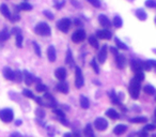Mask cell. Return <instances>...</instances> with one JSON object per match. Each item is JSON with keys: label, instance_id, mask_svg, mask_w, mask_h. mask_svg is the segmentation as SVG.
Wrapping results in <instances>:
<instances>
[{"label": "cell", "instance_id": "47", "mask_svg": "<svg viewBox=\"0 0 156 137\" xmlns=\"http://www.w3.org/2000/svg\"><path fill=\"white\" fill-rule=\"evenodd\" d=\"M149 62L151 63V66H152V68H156V60H154V59H150V60H149Z\"/></svg>", "mask_w": 156, "mask_h": 137}, {"label": "cell", "instance_id": "6", "mask_svg": "<svg viewBox=\"0 0 156 137\" xmlns=\"http://www.w3.org/2000/svg\"><path fill=\"white\" fill-rule=\"evenodd\" d=\"M86 39V32L84 29H78L77 31H75L72 34V41L74 43H79Z\"/></svg>", "mask_w": 156, "mask_h": 137}, {"label": "cell", "instance_id": "19", "mask_svg": "<svg viewBox=\"0 0 156 137\" xmlns=\"http://www.w3.org/2000/svg\"><path fill=\"white\" fill-rule=\"evenodd\" d=\"M106 116L107 117H109L110 119H112V120H116V119L120 118V114H119L117 110H115V109H112V108H110V109L107 110Z\"/></svg>", "mask_w": 156, "mask_h": 137}, {"label": "cell", "instance_id": "57", "mask_svg": "<svg viewBox=\"0 0 156 137\" xmlns=\"http://www.w3.org/2000/svg\"><path fill=\"white\" fill-rule=\"evenodd\" d=\"M155 23H156V17H155Z\"/></svg>", "mask_w": 156, "mask_h": 137}, {"label": "cell", "instance_id": "4", "mask_svg": "<svg viewBox=\"0 0 156 137\" xmlns=\"http://www.w3.org/2000/svg\"><path fill=\"white\" fill-rule=\"evenodd\" d=\"M71 25H72V22H71L69 18H62L57 23V27H58V29L61 30L62 32L69 31L70 28H71Z\"/></svg>", "mask_w": 156, "mask_h": 137}, {"label": "cell", "instance_id": "41", "mask_svg": "<svg viewBox=\"0 0 156 137\" xmlns=\"http://www.w3.org/2000/svg\"><path fill=\"white\" fill-rule=\"evenodd\" d=\"M144 4L148 6V8H156V1L155 0H147Z\"/></svg>", "mask_w": 156, "mask_h": 137}, {"label": "cell", "instance_id": "55", "mask_svg": "<svg viewBox=\"0 0 156 137\" xmlns=\"http://www.w3.org/2000/svg\"><path fill=\"white\" fill-rule=\"evenodd\" d=\"M154 115H155V118H156V108H155V114H154Z\"/></svg>", "mask_w": 156, "mask_h": 137}, {"label": "cell", "instance_id": "52", "mask_svg": "<svg viewBox=\"0 0 156 137\" xmlns=\"http://www.w3.org/2000/svg\"><path fill=\"white\" fill-rule=\"evenodd\" d=\"M75 24L76 25H81V22L79 19H75Z\"/></svg>", "mask_w": 156, "mask_h": 137}, {"label": "cell", "instance_id": "7", "mask_svg": "<svg viewBox=\"0 0 156 137\" xmlns=\"http://www.w3.org/2000/svg\"><path fill=\"white\" fill-rule=\"evenodd\" d=\"M94 126H95V129L98 130V131H105V130L108 128V122L104 118H97V119H95V121H94Z\"/></svg>", "mask_w": 156, "mask_h": 137}, {"label": "cell", "instance_id": "30", "mask_svg": "<svg viewBox=\"0 0 156 137\" xmlns=\"http://www.w3.org/2000/svg\"><path fill=\"white\" fill-rule=\"evenodd\" d=\"M148 119L145 118V117H136V118L131 119L129 121H131V123H143V122H145Z\"/></svg>", "mask_w": 156, "mask_h": 137}, {"label": "cell", "instance_id": "15", "mask_svg": "<svg viewBox=\"0 0 156 137\" xmlns=\"http://www.w3.org/2000/svg\"><path fill=\"white\" fill-rule=\"evenodd\" d=\"M57 90L59 91V92H61V93H69V86H67V84L66 83H63V81H61V83H59V84L57 85Z\"/></svg>", "mask_w": 156, "mask_h": 137}, {"label": "cell", "instance_id": "18", "mask_svg": "<svg viewBox=\"0 0 156 137\" xmlns=\"http://www.w3.org/2000/svg\"><path fill=\"white\" fill-rule=\"evenodd\" d=\"M126 130H127V126L124 124H118L116 126V128L113 129V133L116 135H122L124 134L125 132H126Z\"/></svg>", "mask_w": 156, "mask_h": 137}, {"label": "cell", "instance_id": "40", "mask_svg": "<svg viewBox=\"0 0 156 137\" xmlns=\"http://www.w3.org/2000/svg\"><path fill=\"white\" fill-rule=\"evenodd\" d=\"M141 64H142V68L143 70H147V71H150L152 66H151V63L149 61H141Z\"/></svg>", "mask_w": 156, "mask_h": 137}, {"label": "cell", "instance_id": "21", "mask_svg": "<svg viewBox=\"0 0 156 137\" xmlns=\"http://www.w3.org/2000/svg\"><path fill=\"white\" fill-rule=\"evenodd\" d=\"M136 16L138 17L139 20H142V22L148 18L147 13H145V11H144L143 9H137L136 10Z\"/></svg>", "mask_w": 156, "mask_h": 137}, {"label": "cell", "instance_id": "3", "mask_svg": "<svg viewBox=\"0 0 156 137\" xmlns=\"http://www.w3.org/2000/svg\"><path fill=\"white\" fill-rule=\"evenodd\" d=\"M14 119V112L11 108H3L0 110V120L6 123L12 122Z\"/></svg>", "mask_w": 156, "mask_h": 137}, {"label": "cell", "instance_id": "14", "mask_svg": "<svg viewBox=\"0 0 156 137\" xmlns=\"http://www.w3.org/2000/svg\"><path fill=\"white\" fill-rule=\"evenodd\" d=\"M131 66L133 68L134 72H140L142 70V64H141V61L139 60H131Z\"/></svg>", "mask_w": 156, "mask_h": 137}, {"label": "cell", "instance_id": "34", "mask_svg": "<svg viewBox=\"0 0 156 137\" xmlns=\"http://www.w3.org/2000/svg\"><path fill=\"white\" fill-rule=\"evenodd\" d=\"M16 46L19 48L22 46V35L20 33L16 34Z\"/></svg>", "mask_w": 156, "mask_h": 137}, {"label": "cell", "instance_id": "43", "mask_svg": "<svg viewBox=\"0 0 156 137\" xmlns=\"http://www.w3.org/2000/svg\"><path fill=\"white\" fill-rule=\"evenodd\" d=\"M91 66L93 68V70L95 71V73H100V68H98V66H97V63L95 62V59H93L91 61Z\"/></svg>", "mask_w": 156, "mask_h": 137}, {"label": "cell", "instance_id": "45", "mask_svg": "<svg viewBox=\"0 0 156 137\" xmlns=\"http://www.w3.org/2000/svg\"><path fill=\"white\" fill-rule=\"evenodd\" d=\"M156 129V126L154 124H148V125H145L143 128V130H145V131H153V130H155Z\"/></svg>", "mask_w": 156, "mask_h": 137}, {"label": "cell", "instance_id": "56", "mask_svg": "<svg viewBox=\"0 0 156 137\" xmlns=\"http://www.w3.org/2000/svg\"><path fill=\"white\" fill-rule=\"evenodd\" d=\"M153 52H154V53H155V54H156V49H153Z\"/></svg>", "mask_w": 156, "mask_h": 137}, {"label": "cell", "instance_id": "2", "mask_svg": "<svg viewBox=\"0 0 156 137\" xmlns=\"http://www.w3.org/2000/svg\"><path fill=\"white\" fill-rule=\"evenodd\" d=\"M35 33H38L39 35H45V37H49L51 33L50 27L47 25L46 23H39L34 28Z\"/></svg>", "mask_w": 156, "mask_h": 137}, {"label": "cell", "instance_id": "36", "mask_svg": "<svg viewBox=\"0 0 156 137\" xmlns=\"http://www.w3.org/2000/svg\"><path fill=\"white\" fill-rule=\"evenodd\" d=\"M110 99H111V101H112V103H115V104H119L120 103V100L118 99V97H117V94L115 93V91H112V92H110L109 94Z\"/></svg>", "mask_w": 156, "mask_h": 137}, {"label": "cell", "instance_id": "24", "mask_svg": "<svg viewBox=\"0 0 156 137\" xmlns=\"http://www.w3.org/2000/svg\"><path fill=\"white\" fill-rule=\"evenodd\" d=\"M84 135L87 137H93L94 136V133H93V129L91 126V124H87L86 125V128H84Z\"/></svg>", "mask_w": 156, "mask_h": 137}, {"label": "cell", "instance_id": "48", "mask_svg": "<svg viewBox=\"0 0 156 137\" xmlns=\"http://www.w3.org/2000/svg\"><path fill=\"white\" fill-rule=\"evenodd\" d=\"M60 118V120L59 121L61 122V123H62V124H64V125H67V122L65 121V119H64V117H59Z\"/></svg>", "mask_w": 156, "mask_h": 137}, {"label": "cell", "instance_id": "28", "mask_svg": "<svg viewBox=\"0 0 156 137\" xmlns=\"http://www.w3.org/2000/svg\"><path fill=\"white\" fill-rule=\"evenodd\" d=\"M22 73L20 71H14V81H17V83H20L22 81Z\"/></svg>", "mask_w": 156, "mask_h": 137}, {"label": "cell", "instance_id": "42", "mask_svg": "<svg viewBox=\"0 0 156 137\" xmlns=\"http://www.w3.org/2000/svg\"><path fill=\"white\" fill-rule=\"evenodd\" d=\"M88 2L91 3L93 6H95V8H100V0H87Z\"/></svg>", "mask_w": 156, "mask_h": 137}, {"label": "cell", "instance_id": "29", "mask_svg": "<svg viewBox=\"0 0 156 137\" xmlns=\"http://www.w3.org/2000/svg\"><path fill=\"white\" fill-rule=\"evenodd\" d=\"M19 9L24 10V11H31L32 10V6L28 2H22L19 4Z\"/></svg>", "mask_w": 156, "mask_h": 137}, {"label": "cell", "instance_id": "39", "mask_svg": "<svg viewBox=\"0 0 156 137\" xmlns=\"http://www.w3.org/2000/svg\"><path fill=\"white\" fill-rule=\"evenodd\" d=\"M33 48H34L35 54H37L39 57L42 56V53H41V48H40V46H39V44L37 43V42H33Z\"/></svg>", "mask_w": 156, "mask_h": 137}, {"label": "cell", "instance_id": "49", "mask_svg": "<svg viewBox=\"0 0 156 137\" xmlns=\"http://www.w3.org/2000/svg\"><path fill=\"white\" fill-rule=\"evenodd\" d=\"M12 22H16V20H19V15H17V14H15V15L13 16V18H10Z\"/></svg>", "mask_w": 156, "mask_h": 137}, {"label": "cell", "instance_id": "17", "mask_svg": "<svg viewBox=\"0 0 156 137\" xmlns=\"http://www.w3.org/2000/svg\"><path fill=\"white\" fill-rule=\"evenodd\" d=\"M3 75L8 81H14V71H12L10 68H3Z\"/></svg>", "mask_w": 156, "mask_h": 137}, {"label": "cell", "instance_id": "1", "mask_svg": "<svg viewBox=\"0 0 156 137\" xmlns=\"http://www.w3.org/2000/svg\"><path fill=\"white\" fill-rule=\"evenodd\" d=\"M140 81H137V79H135L133 78L131 81L129 83V87H128V91H129V94H131V97L134 99V100H137L138 97H139V93H140Z\"/></svg>", "mask_w": 156, "mask_h": 137}, {"label": "cell", "instance_id": "20", "mask_svg": "<svg viewBox=\"0 0 156 137\" xmlns=\"http://www.w3.org/2000/svg\"><path fill=\"white\" fill-rule=\"evenodd\" d=\"M98 22H100V25L104 26V27H109L110 24H111L110 20L108 19V17H107L106 15H103V14L98 16Z\"/></svg>", "mask_w": 156, "mask_h": 137}, {"label": "cell", "instance_id": "8", "mask_svg": "<svg viewBox=\"0 0 156 137\" xmlns=\"http://www.w3.org/2000/svg\"><path fill=\"white\" fill-rule=\"evenodd\" d=\"M22 76H24V81H25V84L27 85V86H31L33 83H34V76L31 74V73H29V72L27 71H24L22 72Z\"/></svg>", "mask_w": 156, "mask_h": 137}, {"label": "cell", "instance_id": "44", "mask_svg": "<svg viewBox=\"0 0 156 137\" xmlns=\"http://www.w3.org/2000/svg\"><path fill=\"white\" fill-rule=\"evenodd\" d=\"M43 14L46 16L48 19H53V14L50 12V11H48V10H45V11H43Z\"/></svg>", "mask_w": 156, "mask_h": 137}, {"label": "cell", "instance_id": "51", "mask_svg": "<svg viewBox=\"0 0 156 137\" xmlns=\"http://www.w3.org/2000/svg\"><path fill=\"white\" fill-rule=\"evenodd\" d=\"M12 33H16V34H17V33H20V30H19V29H17V28H14V29L12 30Z\"/></svg>", "mask_w": 156, "mask_h": 137}, {"label": "cell", "instance_id": "33", "mask_svg": "<svg viewBox=\"0 0 156 137\" xmlns=\"http://www.w3.org/2000/svg\"><path fill=\"white\" fill-rule=\"evenodd\" d=\"M35 89H37V91H38V92H45V91L47 90V87L44 84H41V83H39L38 85H35Z\"/></svg>", "mask_w": 156, "mask_h": 137}, {"label": "cell", "instance_id": "5", "mask_svg": "<svg viewBox=\"0 0 156 137\" xmlns=\"http://www.w3.org/2000/svg\"><path fill=\"white\" fill-rule=\"evenodd\" d=\"M84 84V75H82V72L79 68H76V71H75V86L76 88L78 89H80L82 88Z\"/></svg>", "mask_w": 156, "mask_h": 137}, {"label": "cell", "instance_id": "46", "mask_svg": "<svg viewBox=\"0 0 156 137\" xmlns=\"http://www.w3.org/2000/svg\"><path fill=\"white\" fill-rule=\"evenodd\" d=\"M53 112H55L56 115L59 116V117H64V112H63L62 110H60V109H55Z\"/></svg>", "mask_w": 156, "mask_h": 137}, {"label": "cell", "instance_id": "50", "mask_svg": "<svg viewBox=\"0 0 156 137\" xmlns=\"http://www.w3.org/2000/svg\"><path fill=\"white\" fill-rule=\"evenodd\" d=\"M110 50H111V53L113 54V55H118V49H117L116 47H111V48H110Z\"/></svg>", "mask_w": 156, "mask_h": 137}, {"label": "cell", "instance_id": "11", "mask_svg": "<svg viewBox=\"0 0 156 137\" xmlns=\"http://www.w3.org/2000/svg\"><path fill=\"white\" fill-rule=\"evenodd\" d=\"M55 76L59 81H64L66 77V70L64 68H58L55 72Z\"/></svg>", "mask_w": 156, "mask_h": 137}, {"label": "cell", "instance_id": "22", "mask_svg": "<svg viewBox=\"0 0 156 137\" xmlns=\"http://www.w3.org/2000/svg\"><path fill=\"white\" fill-rule=\"evenodd\" d=\"M143 90H144V92H145L147 94H149V95H154V94L156 93L155 88H154L153 86H151V85H147V86H144Z\"/></svg>", "mask_w": 156, "mask_h": 137}, {"label": "cell", "instance_id": "31", "mask_svg": "<svg viewBox=\"0 0 156 137\" xmlns=\"http://www.w3.org/2000/svg\"><path fill=\"white\" fill-rule=\"evenodd\" d=\"M115 42H116V44H117V46L119 47V48H121V49H123V50H126V49H128V47L125 45L123 42H122L121 40H119L118 37H116L115 39Z\"/></svg>", "mask_w": 156, "mask_h": 137}, {"label": "cell", "instance_id": "10", "mask_svg": "<svg viewBox=\"0 0 156 137\" xmlns=\"http://www.w3.org/2000/svg\"><path fill=\"white\" fill-rule=\"evenodd\" d=\"M107 58V45H104L102 48H100V53H98V56H97V59L100 63H104L106 61Z\"/></svg>", "mask_w": 156, "mask_h": 137}, {"label": "cell", "instance_id": "13", "mask_svg": "<svg viewBox=\"0 0 156 137\" xmlns=\"http://www.w3.org/2000/svg\"><path fill=\"white\" fill-rule=\"evenodd\" d=\"M116 62H117V66H118L119 68H123L126 66V63H127V61H126V59H125L124 56H122V55H117V58H116Z\"/></svg>", "mask_w": 156, "mask_h": 137}, {"label": "cell", "instance_id": "25", "mask_svg": "<svg viewBox=\"0 0 156 137\" xmlns=\"http://www.w3.org/2000/svg\"><path fill=\"white\" fill-rule=\"evenodd\" d=\"M10 37V32L8 29H3L2 31H0V41H6Z\"/></svg>", "mask_w": 156, "mask_h": 137}, {"label": "cell", "instance_id": "9", "mask_svg": "<svg viewBox=\"0 0 156 137\" xmlns=\"http://www.w3.org/2000/svg\"><path fill=\"white\" fill-rule=\"evenodd\" d=\"M47 57H48V60L53 62V61H56L57 59V54H56V48L53 46V45H50L48 47V49H47Z\"/></svg>", "mask_w": 156, "mask_h": 137}, {"label": "cell", "instance_id": "53", "mask_svg": "<svg viewBox=\"0 0 156 137\" xmlns=\"http://www.w3.org/2000/svg\"><path fill=\"white\" fill-rule=\"evenodd\" d=\"M15 124H16V125H19V124H22V121H16V122H15Z\"/></svg>", "mask_w": 156, "mask_h": 137}, {"label": "cell", "instance_id": "26", "mask_svg": "<svg viewBox=\"0 0 156 137\" xmlns=\"http://www.w3.org/2000/svg\"><path fill=\"white\" fill-rule=\"evenodd\" d=\"M113 25L116 28H121L122 25H123V20L120 16H115V18H113Z\"/></svg>", "mask_w": 156, "mask_h": 137}, {"label": "cell", "instance_id": "54", "mask_svg": "<svg viewBox=\"0 0 156 137\" xmlns=\"http://www.w3.org/2000/svg\"><path fill=\"white\" fill-rule=\"evenodd\" d=\"M17 135L19 136L20 134H19V133H14V134H12V136H17Z\"/></svg>", "mask_w": 156, "mask_h": 137}, {"label": "cell", "instance_id": "27", "mask_svg": "<svg viewBox=\"0 0 156 137\" xmlns=\"http://www.w3.org/2000/svg\"><path fill=\"white\" fill-rule=\"evenodd\" d=\"M89 43H90L91 46L94 47V48H97V47H98V41H97V39L94 37V35L89 37Z\"/></svg>", "mask_w": 156, "mask_h": 137}, {"label": "cell", "instance_id": "58", "mask_svg": "<svg viewBox=\"0 0 156 137\" xmlns=\"http://www.w3.org/2000/svg\"><path fill=\"white\" fill-rule=\"evenodd\" d=\"M155 101H156V97H155Z\"/></svg>", "mask_w": 156, "mask_h": 137}, {"label": "cell", "instance_id": "16", "mask_svg": "<svg viewBox=\"0 0 156 137\" xmlns=\"http://www.w3.org/2000/svg\"><path fill=\"white\" fill-rule=\"evenodd\" d=\"M0 11H1V13H2V15L6 17V18H11L12 17V14H11V12H10V9L8 8V6L6 4H1L0 6Z\"/></svg>", "mask_w": 156, "mask_h": 137}, {"label": "cell", "instance_id": "12", "mask_svg": "<svg viewBox=\"0 0 156 137\" xmlns=\"http://www.w3.org/2000/svg\"><path fill=\"white\" fill-rule=\"evenodd\" d=\"M96 35L100 39H103V40H110L111 39V32L109 30H106V29H104V30H98L96 32Z\"/></svg>", "mask_w": 156, "mask_h": 137}, {"label": "cell", "instance_id": "37", "mask_svg": "<svg viewBox=\"0 0 156 137\" xmlns=\"http://www.w3.org/2000/svg\"><path fill=\"white\" fill-rule=\"evenodd\" d=\"M22 94L25 95L26 97H29V99H33L34 100V95H33V93H32L30 90H27V89H25V90L22 91Z\"/></svg>", "mask_w": 156, "mask_h": 137}, {"label": "cell", "instance_id": "35", "mask_svg": "<svg viewBox=\"0 0 156 137\" xmlns=\"http://www.w3.org/2000/svg\"><path fill=\"white\" fill-rule=\"evenodd\" d=\"M35 115H37V117H38L39 119H42L45 117V112H44L43 109L37 108L35 109Z\"/></svg>", "mask_w": 156, "mask_h": 137}, {"label": "cell", "instance_id": "38", "mask_svg": "<svg viewBox=\"0 0 156 137\" xmlns=\"http://www.w3.org/2000/svg\"><path fill=\"white\" fill-rule=\"evenodd\" d=\"M134 78H135V79H137V81H139L141 83V81L144 79V74L141 71L140 72H137V73H136V75H135Z\"/></svg>", "mask_w": 156, "mask_h": 137}, {"label": "cell", "instance_id": "32", "mask_svg": "<svg viewBox=\"0 0 156 137\" xmlns=\"http://www.w3.org/2000/svg\"><path fill=\"white\" fill-rule=\"evenodd\" d=\"M65 63L66 64H72L73 63V55L71 49H67V53H66V58H65Z\"/></svg>", "mask_w": 156, "mask_h": 137}, {"label": "cell", "instance_id": "23", "mask_svg": "<svg viewBox=\"0 0 156 137\" xmlns=\"http://www.w3.org/2000/svg\"><path fill=\"white\" fill-rule=\"evenodd\" d=\"M80 106L84 109L89 108V106H90V102H89V100L84 95H81L80 97Z\"/></svg>", "mask_w": 156, "mask_h": 137}]
</instances>
